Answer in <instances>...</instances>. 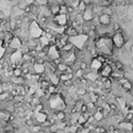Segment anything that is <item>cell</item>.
I'll use <instances>...</instances> for the list:
<instances>
[{"mask_svg":"<svg viewBox=\"0 0 133 133\" xmlns=\"http://www.w3.org/2000/svg\"><path fill=\"white\" fill-rule=\"evenodd\" d=\"M13 77H16V78L23 77V69L22 68H16L15 70H13Z\"/></svg>","mask_w":133,"mask_h":133,"instance_id":"cell-7","label":"cell"},{"mask_svg":"<svg viewBox=\"0 0 133 133\" xmlns=\"http://www.w3.org/2000/svg\"><path fill=\"white\" fill-rule=\"evenodd\" d=\"M98 100H99V95H98L97 93H95V92L90 93V102H93L94 104H96Z\"/></svg>","mask_w":133,"mask_h":133,"instance_id":"cell-5","label":"cell"},{"mask_svg":"<svg viewBox=\"0 0 133 133\" xmlns=\"http://www.w3.org/2000/svg\"><path fill=\"white\" fill-rule=\"evenodd\" d=\"M79 54H81V51L79 52ZM83 54H84V52H82V59L84 58V55H83ZM78 58H79V59H81V55H80V57H78Z\"/></svg>","mask_w":133,"mask_h":133,"instance_id":"cell-12","label":"cell"},{"mask_svg":"<svg viewBox=\"0 0 133 133\" xmlns=\"http://www.w3.org/2000/svg\"><path fill=\"white\" fill-rule=\"evenodd\" d=\"M55 118H57L58 120H60V121L65 120V118H66V113H65L64 111H59V112H57V115H55Z\"/></svg>","mask_w":133,"mask_h":133,"instance_id":"cell-4","label":"cell"},{"mask_svg":"<svg viewBox=\"0 0 133 133\" xmlns=\"http://www.w3.org/2000/svg\"><path fill=\"white\" fill-rule=\"evenodd\" d=\"M93 116H94V118H95L96 121H99V120H101V119H103V118H104L103 114L101 113V112H99V111H96L95 114H94Z\"/></svg>","mask_w":133,"mask_h":133,"instance_id":"cell-6","label":"cell"},{"mask_svg":"<svg viewBox=\"0 0 133 133\" xmlns=\"http://www.w3.org/2000/svg\"><path fill=\"white\" fill-rule=\"evenodd\" d=\"M110 110L116 112L118 110V104H116V103H110Z\"/></svg>","mask_w":133,"mask_h":133,"instance_id":"cell-11","label":"cell"},{"mask_svg":"<svg viewBox=\"0 0 133 133\" xmlns=\"http://www.w3.org/2000/svg\"><path fill=\"white\" fill-rule=\"evenodd\" d=\"M83 73H84V71H83V70H81V69H78V70H77L76 73H75V77H76V78L77 79H82V77H83V75H84V74H83Z\"/></svg>","mask_w":133,"mask_h":133,"instance_id":"cell-8","label":"cell"},{"mask_svg":"<svg viewBox=\"0 0 133 133\" xmlns=\"http://www.w3.org/2000/svg\"><path fill=\"white\" fill-rule=\"evenodd\" d=\"M76 93L78 94V95H85V94H86V89H85L84 87H81V88H79V89H77Z\"/></svg>","mask_w":133,"mask_h":133,"instance_id":"cell-10","label":"cell"},{"mask_svg":"<svg viewBox=\"0 0 133 133\" xmlns=\"http://www.w3.org/2000/svg\"><path fill=\"white\" fill-rule=\"evenodd\" d=\"M112 38V43H113L114 48L116 49H121L125 44H126V39H125V35L122 34V32H116L113 34V36L111 37Z\"/></svg>","mask_w":133,"mask_h":133,"instance_id":"cell-1","label":"cell"},{"mask_svg":"<svg viewBox=\"0 0 133 133\" xmlns=\"http://www.w3.org/2000/svg\"><path fill=\"white\" fill-rule=\"evenodd\" d=\"M64 33L66 34V35H67L68 37H73V36H77V35H78V34H79L80 32L78 31V28H75V27L70 26V27L66 28Z\"/></svg>","mask_w":133,"mask_h":133,"instance_id":"cell-3","label":"cell"},{"mask_svg":"<svg viewBox=\"0 0 133 133\" xmlns=\"http://www.w3.org/2000/svg\"><path fill=\"white\" fill-rule=\"evenodd\" d=\"M98 20H99V25L102 27H107L111 24V16L107 15V14H101L100 16H98Z\"/></svg>","mask_w":133,"mask_h":133,"instance_id":"cell-2","label":"cell"},{"mask_svg":"<svg viewBox=\"0 0 133 133\" xmlns=\"http://www.w3.org/2000/svg\"><path fill=\"white\" fill-rule=\"evenodd\" d=\"M95 131H96L97 133H107L106 128H103V127H96V128H95Z\"/></svg>","mask_w":133,"mask_h":133,"instance_id":"cell-9","label":"cell"}]
</instances>
